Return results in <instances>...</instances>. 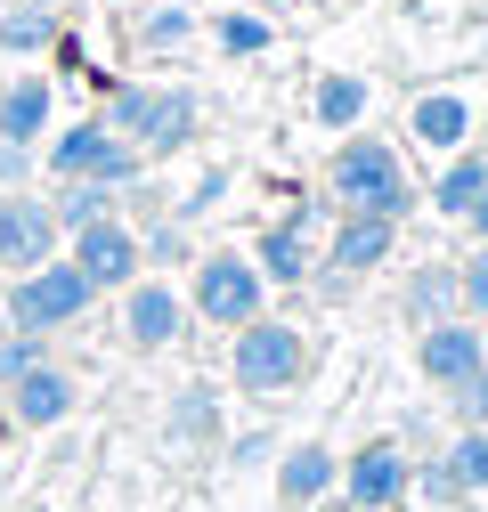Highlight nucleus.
Wrapping results in <instances>:
<instances>
[{
	"instance_id": "ddd939ff",
	"label": "nucleus",
	"mask_w": 488,
	"mask_h": 512,
	"mask_svg": "<svg viewBox=\"0 0 488 512\" xmlns=\"http://www.w3.org/2000/svg\"><path fill=\"white\" fill-rule=\"evenodd\" d=\"M407 139L423 147V155H464L472 139H480V98H464V90H415L407 98Z\"/></svg>"
},
{
	"instance_id": "393cba45",
	"label": "nucleus",
	"mask_w": 488,
	"mask_h": 512,
	"mask_svg": "<svg viewBox=\"0 0 488 512\" xmlns=\"http://www.w3.org/2000/svg\"><path fill=\"white\" fill-rule=\"evenodd\" d=\"M204 41H212L220 57H269V41H277V25H269L261 9H220V17L204 25Z\"/></svg>"
},
{
	"instance_id": "a878e982",
	"label": "nucleus",
	"mask_w": 488,
	"mask_h": 512,
	"mask_svg": "<svg viewBox=\"0 0 488 512\" xmlns=\"http://www.w3.org/2000/svg\"><path fill=\"white\" fill-rule=\"evenodd\" d=\"M139 261H147V277H163V269H196V236H188V220H147L139 228Z\"/></svg>"
},
{
	"instance_id": "c85d7f7f",
	"label": "nucleus",
	"mask_w": 488,
	"mask_h": 512,
	"mask_svg": "<svg viewBox=\"0 0 488 512\" xmlns=\"http://www.w3.org/2000/svg\"><path fill=\"white\" fill-rule=\"evenodd\" d=\"M407 496H423V504H440V512H464L472 496L456 488V472L440 464V456H415V480H407Z\"/></svg>"
},
{
	"instance_id": "c756f323",
	"label": "nucleus",
	"mask_w": 488,
	"mask_h": 512,
	"mask_svg": "<svg viewBox=\"0 0 488 512\" xmlns=\"http://www.w3.org/2000/svg\"><path fill=\"white\" fill-rule=\"evenodd\" d=\"M456 309L472 317V326H488V244H472L456 261Z\"/></svg>"
},
{
	"instance_id": "423d86ee",
	"label": "nucleus",
	"mask_w": 488,
	"mask_h": 512,
	"mask_svg": "<svg viewBox=\"0 0 488 512\" xmlns=\"http://www.w3.org/2000/svg\"><path fill=\"white\" fill-rule=\"evenodd\" d=\"M33 155H41V171H49V179H98V187H131V179L147 171V155H139L131 139H114L98 114L57 122V131H49Z\"/></svg>"
},
{
	"instance_id": "c9c22d12",
	"label": "nucleus",
	"mask_w": 488,
	"mask_h": 512,
	"mask_svg": "<svg viewBox=\"0 0 488 512\" xmlns=\"http://www.w3.org/2000/svg\"><path fill=\"white\" fill-rule=\"evenodd\" d=\"M277 9H326V0H277Z\"/></svg>"
},
{
	"instance_id": "6e6552de",
	"label": "nucleus",
	"mask_w": 488,
	"mask_h": 512,
	"mask_svg": "<svg viewBox=\"0 0 488 512\" xmlns=\"http://www.w3.org/2000/svg\"><path fill=\"white\" fill-rule=\"evenodd\" d=\"M318 220H326V196L277 212V220L253 236V269H261L269 285H310V269H318Z\"/></svg>"
},
{
	"instance_id": "e433bc0d",
	"label": "nucleus",
	"mask_w": 488,
	"mask_h": 512,
	"mask_svg": "<svg viewBox=\"0 0 488 512\" xmlns=\"http://www.w3.org/2000/svg\"><path fill=\"white\" fill-rule=\"evenodd\" d=\"M41 9H57V17H66V9H82V0H41Z\"/></svg>"
},
{
	"instance_id": "72a5a7b5",
	"label": "nucleus",
	"mask_w": 488,
	"mask_h": 512,
	"mask_svg": "<svg viewBox=\"0 0 488 512\" xmlns=\"http://www.w3.org/2000/svg\"><path fill=\"white\" fill-rule=\"evenodd\" d=\"M33 179H41V155L0 139V196H17V187H33Z\"/></svg>"
},
{
	"instance_id": "20e7f679",
	"label": "nucleus",
	"mask_w": 488,
	"mask_h": 512,
	"mask_svg": "<svg viewBox=\"0 0 488 512\" xmlns=\"http://www.w3.org/2000/svg\"><path fill=\"white\" fill-rule=\"evenodd\" d=\"M261 309H269V277L253 269V252H236V244L196 252V269H188V317L196 326L236 334V326H253Z\"/></svg>"
},
{
	"instance_id": "4c0bfd02",
	"label": "nucleus",
	"mask_w": 488,
	"mask_h": 512,
	"mask_svg": "<svg viewBox=\"0 0 488 512\" xmlns=\"http://www.w3.org/2000/svg\"><path fill=\"white\" fill-rule=\"evenodd\" d=\"M480 139H488V98H480Z\"/></svg>"
},
{
	"instance_id": "f3484780",
	"label": "nucleus",
	"mask_w": 488,
	"mask_h": 512,
	"mask_svg": "<svg viewBox=\"0 0 488 512\" xmlns=\"http://www.w3.org/2000/svg\"><path fill=\"white\" fill-rule=\"evenodd\" d=\"M122 41H131L139 57H179V49L204 41V17H196V0H139L131 25H122Z\"/></svg>"
},
{
	"instance_id": "2eb2a0df",
	"label": "nucleus",
	"mask_w": 488,
	"mask_h": 512,
	"mask_svg": "<svg viewBox=\"0 0 488 512\" xmlns=\"http://www.w3.org/2000/svg\"><path fill=\"white\" fill-rule=\"evenodd\" d=\"M0 399H9V423H17V431H57V423L82 407V382H74V366L41 358V366H33V374H17Z\"/></svg>"
},
{
	"instance_id": "aec40b11",
	"label": "nucleus",
	"mask_w": 488,
	"mask_h": 512,
	"mask_svg": "<svg viewBox=\"0 0 488 512\" xmlns=\"http://www.w3.org/2000/svg\"><path fill=\"white\" fill-rule=\"evenodd\" d=\"M399 317L423 334V326H440V317H464L456 309V261H415L399 277Z\"/></svg>"
},
{
	"instance_id": "473e14b6",
	"label": "nucleus",
	"mask_w": 488,
	"mask_h": 512,
	"mask_svg": "<svg viewBox=\"0 0 488 512\" xmlns=\"http://www.w3.org/2000/svg\"><path fill=\"white\" fill-rule=\"evenodd\" d=\"M228 447V472H261V464H277V439L269 431H236V439H220Z\"/></svg>"
},
{
	"instance_id": "ea45409f",
	"label": "nucleus",
	"mask_w": 488,
	"mask_h": 512,
	"mask_svg": "<svg viewBox=\"0 0 488 512\" xmlns=\"http://www.w3.org/2000/svg\"><path fill=\"white\" fill-rule=\"evenodd\" d=\"M0 334H9V317H0Z\"/></svg>"
},
{
	"instance_id": "1a4fd4ad",
	"label": "nucleus",
	"mask_w": 488,
	"mask_h": 512,
	"mask_svg": "<svg viewBox=\"0 0 488 512\" xmlns=\"http://www.w3.org/2000/svg\"><path fill=\"white\" fill-rule=\"evenodd\" d=\"M66 261H74L98 293H122V285H139V277H147V261H139V228H131V220L74 228V236H66Z\"/></svg>"
},
{
	"instance_id": "412c9836",
	"label": "nucleus",
	"mask_w": 488,
	"mask_h": 512,
	"mask_svg": "<svg viewBox=\"0 0 488 512\" xmlns=\"http://www.w3.org/2000/svg\"><path fill=\"white\" fill-rule=\"evenodd\" d=\"M480 196H488V147H464V155H448V163H440V179L423 187V204H432L440 220H464Z\"/></svg>"
},
{
	"instance_id": "0eeeda50",
	"label": "nucleus",
	"mask_w": 488,
	"mask_h": 512,
	"mask_svg": "<svg viewBox=\"0 0 488 512\" xmlns=\"http://www.w3.org/2000/svg\"><path fill=\"white\" fill-rule=\"evenodd\" d=\"M407 480H415V456L399 447V431H375V439H358L350 456H342V504L350 512H399L407 504Z\"/></svg>"
},
{
	"instance_id": "f8f14e48",
	"label": "nucleus",
	"mask_w": 488,
	"mask_h": 512,
	"mask_svg": "<svg viewBox=\"0 0 488 512\" xmlns=\"http://www.w3.org/2000/svg\"><path fill=\"white\" fill-rule=\"evenodd\" d=\"M57 252H66V228H57L49 196L17 187V196H9V212H0V269H9V277H25V269H41V261H57Z\"/></svg>"
},
{
	"instance_id": "cd10ccee",
	"label": "nucleus",
	"mask_w": 488,
	"mask_h": 512,
	"mask_svg": "<svg viewBox=\"0 0 488 512\" xmlns=\"http://www.w3.org/2000/svg\"><path fill=\"white\" fill-rule=\"evenodd\" d=\"M228 187H236V171H228V163H212L204 179H188V187H179L171 220H204V212H220V204H228Z\"/></svg>"
},
{
	"instance_id": "6ab92c4d",
	"label": "nucleus",
	"mask_w": 488,
	"mask_h": 512,
	"mask_svg": "<svg viewBox=\"0 0 488 512\" xmlns=\"http://www.w3.org/2000/svg\"><path fill=\"white\" fill-rule=\"evenodd\" d=\"M57 131V82L49 74H17L9 90H0V139L9 147H41Z\"/></svg>"
},
{
	"instance_id": "7c9ffc66",
	"label": "nucleus",
	"mask_w": 488,
	"mask_h": 512,
	"mask_svg": "<svg viewBox=\"0 0 488 512\" xmlns=\"http://www.w3.org/2000/svg\"><path fill=\"white\" fill-rule=\"evenodd\" d=\"M41 358H49V334H17L9 326V334H0V391H9L17 374H33Z\"/></svg>"
},
{
	"instance_id": "b1692460",
	"label": "nucleus",
	"mask_w": 488,
	"mask_h": 512,
	"mask_svg": "<svg viewBox=\"0 0 488 512\" xmlns=\"http://www.w3.org/2000/svg\"><path fill=\"white\" fill-rule=\"evenodd\" d=\"M57 228H98V220H122V187H98V179H57V196H49Z\"/></svg>"
},
{
	"instance_id": "a19ab883",
	"label": "nucleus",
	"mask_w": 488,
	"mask_h": 512,
	"mask_svg": "<svg viewBox=\"0 0 488 512\" xmlns=\"http://www.w3.org/2000/svg\"><path fill=\"white\" fill-rule=\"evenodd\" d=\"M0 212H9V196H0Z\"/></svg>"
},
{
	"instance_id": "39448f33",
	"label": "nucleus",
	"mask_w": 488,
	"mask_h": 512,
	"mask_svg": "<svg viewBox=\"0 0 488 512\" xmlns=\"http://www.w3.org/2000/svg\"><path fill=\"white\" fill-rule=\"evenodd\" d=\"M90 309H98V285L66 261V252L41 261V269H25V277H9V293H0V317H9L17 334H66Z\"/></svg>"
},
{
	"instance_id": "f704fd0d",
	"label": "nucleus",
	"mask_w": 488,
	"mask_h": 512,
	"mask_svg": "<svg viewBox=\"0 0 488 512\" xmlns=\"http://www.w3.org/2000/svg\"><path fill=\"white\" fill-rule=\"evenodd\" d=\"M464 236H472V244H488V196H480V204L464 212Z\"/></svg>"
},
{
	"instance_id": "bb28decb",
	"label": "nucleus",
	"mask_w": 488,
	"mask_h": 512,
	"mask_svg": "<svg viewBox=\"0 0 488 512\" xmlns=\"http://www.w3.org/2000/svg\"><path fill=\"white\" fill-rule=\"evenodd\" d=\"M440 464L456 472L464 496H488V431H448L440 439Z\"/></svg>"
},
{
	"instance_id": "4468645a",
	"label": "nucleus",
	"mask_w": 488,
	"mask_h": 512,
	"mask_svg": "<svg viewBox=\"0 0 488 512\" xmlns=\"http://www.w3.org/2000/svg\"><path fill=\"white\" fill-rule=\"evenodd\" d=\"M391 252H399V220H375V212H334V228H326V244H318V261L334 269V277H375V269H391Z\"/></svg>"
},
{
	"instance_id": "9b49d317",
	"label": "nucleus",
	"mask_w": 488,
	"mask_h": 512,
	"mask_svg": "<svg viewBox=\"0 0 488 512\" xmlns=\"http://www.w3.org/2000/svg\"><path fill=\"white\" fill-rule=\"evenodd\" d=\"M188 326H196V317H188V293H179L171 277L122 285V342H131V350H171Z\"/></svg>"
},
{
	"instance_id": "9d476101",
	"label": "nucleus",
	"mask_w": 488,
	"mask_h": 512,
	"mask_svg": "<svg viewBox=\"0 0 488 512\" xmlns=\"http://www.w3.org/2000/svg\"><path fill=\"white\" fill-rule=\"evenodd\" d=\"M480 366H488V326H472V317H440V326L415 334V374L432 382V391H456Z\"/></svg>"
},
{
	"instance_id": "58836bf2",
	"label": "nucleus",
	"mask_w": 488,
	"mask_h": 512,
	"mask_svg": "<svg viewBox=\"0 0 488 512\" xmlns=\"http://www.w3.org/2000/svg\"><path fill=\"white\" fill-rule=\"evenodd\" d=\"M25 512H57V504H25Z\"/></svg>"
},
{
	"instance_id": "5701e85b",
	"label": "nucleus",
	"mask_w": 488,
	"mask_h": 512,
	"mask_svg": "<svg viewBox=\"0 0 488 512\" xmlns=\"http://www.w3.org/2000/svg\"><path fill=\"white\" fill-rule=\"evenodd\" d=\"M366 98H375V82H366V74H318V82H310V122L350 139L358 122H366Z\"/></svg>"
},
{
	"instance_id": "dca6fc26",
	"label": "nucleus",
	"mask_w": 488,
	"mask_h": 512,
	"mask_svg": "<svg viewBox=\"0 0 488 512\" xmlns=\"http://www.w3.org/2000/svg\"><path fill=\"white\" fill-rule=\"evenodd\" d=\"M342 488V456L326 439H293L277 447V512H318Z\"/></svg>"
},
{
	"instance_id": "a211bd4d",
	"label": "nucleus",
	"mask_w": 488,
	"mask_h": 512,
	"mask_svg": "<svg viewBox=\"0 0 488 512\" xmlns=\"http://www.w3.org/2000/svg\"><path fill=\"white\" fill-rule=\"evenodd\" d=\"M163 431H171V447H188V456H212V447L228 439V407H220V391H212V382H179Z\"/></svg>"
},
{
	"instance_id": "f03ea898",
	"label": "nucleus",
	"mask_w": 488,
	"mask_h": 512,
	"mask_svg": "<svg viewBox=\"0 0 488 512\" xmlns=\"http://www.w3.org/2000/svg\"><path fill=\"white\" fill-rule=\"evenodd\" d=\"M98 122H106L114 139H131V147L155 163V155H188V147H196L204 98H196L188 82H114L106 106H98Z\"/></svg>"
},
{
	"instance_id": "f257e3e1",
	"label": "nucleus",
	"mask_w": 488,
	"mask_h": 512,
	"mask_svg": "<svg viewBox=\"0 0 488 512\" xmlns=\"http://www.w3.org/2000/svg\"><path fill=\"white\" fill-rule=\"evenodd\" d=\"M326 204H334V212H375V220H399V228H407V220L423 212V187H415L399 139L350 131V139H334V155H326Z\"/></svg>"
},
{
	"instance_id": "7ed1b4c3",
	"label": "nucleus",
	"mask_w": 488,
	"mask_h": 512,
	"mask_svg": "<svg viewBox=\"0 0 488 512\" xmlns=\"http://www.w3.org/2000/svg\"><path fill=\"white\" fill-rule=\"evenodd\" d=\"M318 374V342L310 334H301L293 326V317H253V326H236L228 334V382H236V391L244 399H285V391H301V382H310Z\"/></svg>"
},
{
	"instance_id": "4be33fe9",
	"label": "nucleus",
	"mask_w": 488,
	"mask_h": 512,
	"mask_svg": "<svg viewBox=\"0 0 488 512\" xmlns=\"http://www.w3.org/2000/svg\"><path fill=\"white\" fill-rule=\"evenodd\" d=\"M66 41V17L41 0H0V57H49Z\"/></svg>"
},
{
	"instance_id": "2f4dec72",
	"label": "nucleus",
	"mask_w": 488,
	"mask_h": 512,
	"mask_svg": "<svg viewBox=\"0 0 488 512\" xmlns=\"http://www.w3.org/2000/svg\"><path fill=\"white\" fill-rule=\"evenodd\" d=\"M448 415H456V431H488V366L448 391Z\"/></svg>"
}]
</instances>
